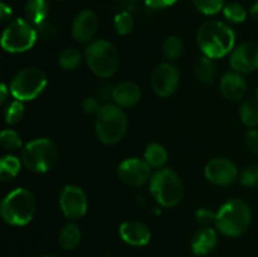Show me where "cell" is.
<instances>
[{
    "mask_svg": "<svg viewBox=\"0 0 258 257\" xmlns=\"http://www.w3.org/2000/svg\"><path fill=\"white\" fill-rule=\"evenodd\" d=\"M204 175L214 185L228 186L238 179V169L229 159L216 158L208 161L204 168Z\"/></svg>",
    "mask_w": 258,
    "mask_h": 257,
    "instance_id": "obj_13",
    "label": "cell"
},
{
    "mask_svg": "<svg viewBox=\"0 0 258 257\" xmlns=\"http://www.w3.org/2000/svg\"><path fill=\"white\" fill-rule=\"evenodd\" d=\"M42 257H58V256H53V254H45V256H42Z\"/></svg>",
    "mask_w": 258,
    "mask_h": 257,
    "instance_id": "obj_43",
    "label": "cell"
},
{
    "mask_svg": "<svg viewBox=\"0 0 258 257\" xmlns=\"http://www.w3.org/2000/svg\"><path fill=\"white\" fill-rule=\"evenodd\" d=\"M223 14L228 22L234 23V24H239V23L244 22L247 18L246 9L239 3H229V4H227L223 9Z\"/></svg>",
    "mask_w": 258,
    "mask_h": 257,
    "instance_id": "obj_30",
    "label": "cell"
},
{
    "mask_svg": "<svg viewBox=\"0 0 258 257\" xmlns=\"http://www.w3.org/2000/svg\"><path fill=\"white\" fill-rule=\"evenodd\" d=\"M252 211L248 204L238 198L229 199L217 212V229L227 237H239L249 228Z\"/></svg>",
    "mask_w": 258,
    "mask_h": 257,
    "instance_id": "obj_2",
    "label": "cell"
},
{
    "mask_svg": "<svg viewBox=\"0 0 258 257\" xmlns=\"http://www.w3.org/2000/svg\"><path fill=\"white\" fill-rule=\"evenodd\" d=\"M216 216H217V213H213V212L208 208H201V209H198L196 213L197 221L206 227H208L209 224L213 223V222H216Z\"/></svg>",
    "mask_w": 258,
    "mask_h": 257,
    "instance_id": "obj_34",
    "label": "cell"
},
{
    "mask_svg": "<svg viewBox=\"0 0 258 257\" xmlns=\"http://www.w3.org/2000/svg\"><path fill=\"white\" fill-rule=\"evenodd\" d=\"M0 144L5 150L14 151L22 148V139L14 130H4L0 135Z\"/></svg>",
    "mask_w": 258,
    "mask_h": 257,
    "instance_id": "obj_32",
    "label": "cell"
},
{
    "mask_svg": "<svg viewBox=\"0 0 258 257\" xmlns=\"http://www.w3.org/2000/svg\"><path fill=\"white\" fill-rule=\"evenodd\" d=\"M183 40L178 35H170V37L166 38L163 43V48H161L164 57L169 60L178 59L183 54Z\"/></svg>",
    "mask_w": 258,
    "mask_h": 257,
    "instance_id": "obj_27",
    "label": "cell"
},
{
    "mask_svg": "<svg viewBox=\"0 0 258 257\" xmlns=\"http://www.w3.org/2000/svg\"><path fill=\"white\" fill-rule=\"evenodd\" d=\"M113 88H115V86L110 85V83H102L101 86H98V88H97L98 100L107 101V100H110V98H112Z\"/></svg>",
    "mask_w": 258,
    "mask_h": 257,
    "instance_id": "obj_37",
    "label": "cell"
},
{
    "mask_svg": "<svg viewBox=\"0 0 258 257\" xmlns=\"http://www.w3.org/2000/svg\"><path fill=\"white\" fill-rule=\"evenodd\" d=\"M254 100H256L257 103H258V88H257V91H256V98H254Z\"/></svg>",
    "mask_w": 258,
    "mask_h": 257,
    "instance_id": "obj_42",
    "label": "cell"
},
{
    "mask_svg": "<svg viewBox=\"0 0 258 257\" xmlns=\"http://www.w3.org/2000/svg\"><path fill=\"white\" fill-rule=\"evenodd\" d=\"M59 156L57 145L48 138L35 139L25 144L22 150V163L33 173H47L55 166Z\"/></svg>",
    "mask_w": 258,
    "mask_h": 257,
    "instance_id": "obj_6",
    "label": "cell"
},
{
    "mask_svg": "<svg viewBox=\"0 0 258 257\" xmlns=\"http://www.w3.org/2000/svg\"><path fill=\"white\" fill-rule=\"evenodd\" d=\"M82 62V54L76 48H67L58 57V65L64 71H75Z\"/></svg>",
    "mask_w": 258,
    "mask_h": 257,
    "instance_id": "obj_26",
    "label": "cell"
},
{
    "mask_svg": "<svg viewBox=\"0 0 258 257\" xmlns=\"http://www.w3.org/2000/svg\"><path fill=\"white\" fill-rule=\"evenodd\" d=\"M35 208L37 202L32 191L25 188H17L3 199L0 214L3 221L9 226L22 227L32 222Z\"/></svg>",
    "mask_w": 258,
    "mask_h": 257,
    "instance_id": "obj_3",
    "label": "cell"
},
{
    "mask_svg": "<svg viewBox=\"0 0 258 257\" xmlns=\"http://www.w3.org/2000/svg\"><path fill=\"white\" fill-rule=\"evenodd\" d=\"M249 13H251L252 18H253L254 20H257V22H258V0H257V2H254L253 4H252L251 9H249Z\"/></svg>",
    "mask_w": 258,
    "mask_h": 257,
    "instance_id": "obj_41",
    "label": "cell"
},
{
    "mask_svg": "<svg viewBox=\"0 0 258 257\" xmlns=\"http://www.w3.org/2000/svg\"><path fill=\"white\" fill-rule=\"evenodd\" d=\"M232 70L241 75H248L258 70V43L246 42L237 45L229 58Z\"/></svg>",
    "mask_w": 258,
    "mask_h": 257,
    "instance_id": "obj_14",
    "label": "cell"
},
{
    "mask_svg": "<svg viewBox=\"0 0 258 257\" xmlns=\"http://www.w3.org/2000/svg\"><path fill=\"white\" fill-rule=\"evenodd\" d=\"M0 91H2V96H0V103H2V105H4L5 101H7V98H8V92H10V90L7 87V85H5V83H3Z\"/></svg>",
    "mask_w": 258,
    "mask_h": 257,
    "instance_id": "obj_40",
    "label": "cell"
},
{
    "mask_svg": "<svg viewBox=\"0 0 258 257\" xmlns=\"http://www.w3.org/2000/svg\"><path fill=\"white\" fill-rule=\"evenodd\" d=\"M58 2H62V0H58Z\"/></svg>",
    "mask_w": 258,
    "mask_h": 257,
    "instance_id": "obj_44",
    "label": "cell"
},
{
    "mask_svg": "<svg viewBox=\"0 0 258 257\" xmlns=\"http://www.w3.org/2000/svg\"><path fill=\"white\" fill-rule=\"evenodd\" d=\"M246 144L252 153L258 154V130H256V128H251V130L246 134Z\"/></svg>",
    "mask_w": 258,
    "mask_h": 257,
    "instance_id": "obj_36",
    "label": "cell"
},
{
    "mask_svg": "<svg viewBox=\"0 0 258 257\" xmlns=\"http://www.w3.org/2000/svg\"><path fill=\"white\" fill-rule=\"evenodd\" d=\"M85 59L90 70L100 78L112 77L120 66L118 50L105 39L92 40L85 49Z\"/></svg>",
    "mask_w": 258,
    "mask_h": 257,
    "instance_id": "obj_5",
    "label": "cell"
},
{
    "mask_svg": "<svg viewBox=\"0 0 258 257\" xmlns=\"http://www.w3.org/2000/svg\"><path fill=\"white\" fill-rule=\"evenodd\" d=\"M239 183L247 188L258 185V165H248L239 175Z\"/></svg>",
    "mask_w": 258,
    "mask_h": 257,
    "instance_id": "obj_33",
    "label": "cell"
},
{
    "mask_svg": "<svg viewBox=\"0 0 258 257\" xmlns=\"http://www.w3.org/2000/svg\"><path fill=\"white\" fill-rule=\"evenodd\" d=\"M113 27L118 35H127L134 29V18L128 12H121L113 19Z\"/></svg>",
    "mask_w": 258,
    "mask_h": 257,
    "instance_id": "obj_31",
    "label": "cell"
},
{
    "mask_svg": "<svg viewBox=\"0 0 258 257\" xmlns=\"http://www.w3.org/2000/svg\"><path fill=\"white\" fill-rule=\"evenodd\" d=\"M197 42L206 57L218 59L226 57L234 49L236 34L226 23L209 20L199 27Z\"/></svg>",
    "mask_w": 258,
    "mask_h": 257,
    "instance_id": "obj_1",
    "label": "cell"
},
{
    "mask_svg": "<svg viewBox=\"0 0 258 257\" xmlns=\"http://www.w3.org/2000/svg\"><path fill=\"white\" fill-rule=\"evenodd\" d=\"M82 107L86 113H90V115H93V113H95V115H97L98 111L101 110L102 106L100 105V100H98V98L87 97L85 98V101H83Z\"/></svg>",
    "mask_w": 258,
    "mask_h": 257,
    "instance_id": "obj_35",
    "label": "cell"
},
{
    "mask_svg": "<svg viewBox=\"0 0 258 257\" xmlns=\"http://www.w3.org/2000/svg\"><path fill=\"white\" fill-rule=\"evenodd\" d=\"M191 3L204 15H216L224 9V0H191Z\"/></svg>",
    "mask_w": 258,
    "mask_h": 257,
    "instance_id": "obj_29",
    "label": "cell"
},
{
    "mask_svg": "<svg viewBox=\"0 0 258 257\" xmlns=\"http://www.w3.org/2000/svg\"><path fill=\"white\" fill-rule=\"evenodd\" d=\"M146 7L151 9H165V8L173 7L178 0H144Z\"/></svg>",
    "mask_w": 258,
    "mask_h": 257,
    "instance_id": "obj_38",
    "label": "cell"
},
{
    "mask_svg": "<svg viewBox=\"0 0 258 257\" xmlns=\"http://www.w3.org/2000/svg\"><path fill=\"white\" fill-rule=\"evenodd\" d=\"M194 73H196V77L198 78V81L203 83H212L216 78V65H214L213 59L211 58L203 57L199 58L196 62V66H194Z\"/></svg>",
    "mask_w": 258,
    "mask_h": 257,
    "instance_id": "obj_23",
    "label": "cell"
},
{
    "mask_svg": "<svg viewBox=\"0 0 258 257\" xmlns=\"http://www.w3.org/2000/svg\"><path fill=\"white\" fill-rule=\"evenodd\" d=\"M38 32L27 19L12 20L3 32L2 47L9 53H23L32 49L37 42Z\"/></svg>",
    "mask_w": 258,
    "mask_h": 257,
    "instance_id": "obj_8",
    "label": "cell"
},
{
    "mask_svg": "<svg viewBox=\"0 0 258 257\" xmlns=\"http://www.w3.org/2000/svg\"><path fill=\"white\" fill-rule=\"evenodd\" d=\"M24 117V105L22 101L13 100L5 106L4 118L8 125H17Z\"/></svg>",
    "mask_w": 258,
    "mask_h": 257,
    "instance_id": "obj_28",
    "label": "cell"
},
{
    "mask_svg": "<svg viewBox=\"0 0 258 257\" xmlns=\"http://www.w3.org/2000/svg\"><path fill=\"white\" fill-rule=\"evenodd\" d=\"M118 232H120L121 239L134 247L146 246L151 239V232L149 227L139 221L123 222Z\"/></svg>",
    "mask_w": 258,
    "mask_h": 257,
    "instance_id": "obj_16",
    "label": "cell"
},
{
    "mask_svg": "<svg viewBox=\"0 0 258 257\" xmlns=\"http://www.w3.org/2000/svg\"><path fill=\"white\" fill-rule=\"evenodd\" d=\"M241 121L248 127L258 126V103L256 100H247L239 108Z\"/></svg>",
    "mask_w": 258,
    "mask_h": 257,
    "instance_id": "obj_25",
    "label": "cell"
},
{
    "mask_svg": "<svg viewBox=\"0 0 258 257\" xmlns=\"http://www.w3.org/2000/svg\"><path fill=\"white\" fill-rule=\"evenodd\" d=\"M12 8L5 4V3H2L0 4V19H2V22H5L7 19H9L12 17Z\"/></svg>",
    "mask_w": 258,
    "mask_h": 257,
    "instance_id": "obj_39",
    "label": "cell"
},
{
    "mask_svg": "<svg viewBox=\"0 0 258 257\" xmlns=\"http://www.w3.org/2000/svg\"><path fill=\"white\" fill-rule=\"evenodd\" d=\"M141 95L143 92L139 85L131 81H125L115 86L112 100L115 101V105L120 107H133L140 102Z\"/></svg>",
    "mask_w": 258,
    "mask_h": 257,
    "instance_id": "obj_18",
    "label": "cell"
},
{
    "mask_svg": "<svg viewBox=\"0 0 258 257\" xmlns=\"http://www.w3.org/2000/svg\"><path fill=\"white\" fill-rule=\"evenodd\" d=\"M144 159L151 168H161L168 161V151L161 144H149L145 149Z\"/></svg>",
    "mask_w": 258,
    "mask_h": 257,
    "instance_id": "obj_21",
    "label": "cell"
},
{
    "mask_svg": "<svg viewBox=\"0 0 258 257\" xmlns=\"http://www.w3.org/2000/svg\"><path fill=\"white\" fill-rule=\"evenodd\" d=\"M98 30V18L92 10H82L76 15L72 24V35L77 42H92Z\"/></svg>",
    "mask_w": 258,
    "mask_h": 257,
    "instance_id": "obj_15",
    "label": "cell"
},
{
    "mask_svg": "<svg viewBox=\"0 0 258 257\" xmlns=\"http://www.w3.org/2000/svg\"><path fill=\"white\" fill-rule=\"evenodd\" d=\"M59 207L66 218L80 219L87 213L88 201L81 186L68 184L62 189L59 196Z\"/></svg>",
    "mask_w": 258,
    "mask_h": 257,
    "instance_id": "obj_10",
    "label": "cell"
},
{
    "mask_svg": "<svg viewBox=\"0 0 258 257\" xmlns=\"http://www.w3.org/2000/svg\"><path fill=\"white\" fill-rule=\"evenodd\" d=\"M82 233L76 223H68L62 228L59 233V243L67 251H72L80 244Z\"/></svg>",
    "mask_w": 258,
    "mask_h": 257,
    "instance_id": "obj_22",
    "label": "cell"
},
{
    "mask_svg": "<svg viewBox=\"0 0 258 257\" xmlns=\"http://www.w3.org/2000/svg\"><path fill=\"white\" fill-rule=\"evenodd\" d=\"M47 76L40 68L29 67L19 71L13 77L9 90L15 100L23 102L37 98L47 87Z\"/></svg>",
    "mask_w": 258,
    "mask_h": 257,
    "instance_id": "obj_9",
    "label": "cell"
},
{
    "mask_svg": "<svg viewBox=\"0 0 258 257\" xmlns=\"http://www.w3.org/2000/svg\"><path fill=\"white\" fill-rule=\"evenodd\" d=\"M221 92L227 100L229 101H239L244 97L247 92V82L241 73L227 72L222 77L219 83Z\"/></svg>",
    "mask_w": 258,
    "mask_h": 257,
    "instance_id": "obj_17",
    "label": "cell"
},
{
    "mask_svg": "<svg viewBox=\"0 0 258 257\" xmlns=\"http://www.w3.org/2000/svg\"><path fill=\"white\" fill-rule=\"evenodd\" d=\"M127 116L117 105L107 103L96 115L95 130L98 140L106 145H115L127 131Z\"/></svg>",
    "mask_w": 258,
    "mask_h": 257,
    "instance_id": "obj_4",
    "label": "cell"
},
{
    "mask_svg": "<svg viewBox=\"0 0 258 257\" xmlns=\"http://www.w3.org/2000/svg\"><path fill=\"white\" fill-rule=\"evenodd\" d=\"M22 159L15 155H4L0 160V179L3 181L12 180L22 169Z\"/></svg>",
    "mask_w": 258,
    "mask_h": 257,
    "instance_id": "obj_24",
    "label": "cell"
},
{
    "mask_svg": "<svg viewBox=\"0 0 258 257\" xmlns=\"http://www.w3.org/2000/svg\"><path fill=\"white\" fill-rule=\"evenodd\" d=\"M218 243V233L212 227H204L194 234L191 239V249L197 256H206L216 248Z\"/></svg>",
    "mask_w": 258,
    "mask_h": 257,
    "instance_id": "obj_19",
    "label": "cell"
},
{
    "mask_svg": "<svg viewBox=\"0 0 258 257\" xmlns=\"http://www.w3.org/2000/svg\"><path fill=\"white\" fill-rule=\"evenodd\" d=\"M25 19L34 27H39L45 22L49 13L48 0H27L24 7Z\"/></svg>",
    "mask_w": 258,
    "mask_h": 257,
    "instance_id": "obj_20",
    "label": "cell"
},
{
    "mask_svg": "<svg viewBox=\"0 0 258 257\" xmlns=\"http://www.w3.org/2000/svg\"><path fill=\"white\" fill-rule=\"evenodd\" d=\"M117 175L121 181L130 186H141L151 179V166L145 159L128 158L121 161L117 168Z\"/></svg>",
    "mask_w": 258,
    "mask_h": 257,
    "instance_id": "obj_12",
    "label": "cell"
},
{
    "mask_svg": "<svg viewBox=\"0 0 258 257\" xmlns=\"http://www.w3.org/2000/svg\"><path fill=\"white\" fill-rule=\"evenodd\" d=\"M149 189L153 198L165 208L176 207L183 199L184 188L181 179L171 169H160L154 173Z\"/></svg>",
    "mask_w": 258,
    "mask_h": 257,
    "instance_id": "obj_7",
    "label": "cell"
},
{
    "mask_svg": "<svg viewBox=\"0 0 258 257\" xmlns=\"http://www.w3.org/2000/svg\"><path fill=\"white\" fill-rule=\"evenodd\" d=\"M180 83L179 70L171 63H160L151 75V86L159 97H169L173 95Z\"/></svg>",
    "mask_w": 258,
    "mask_h": 257,
    "instance_id": "obj_11",
    "label": "cell"
}]
</instances>
